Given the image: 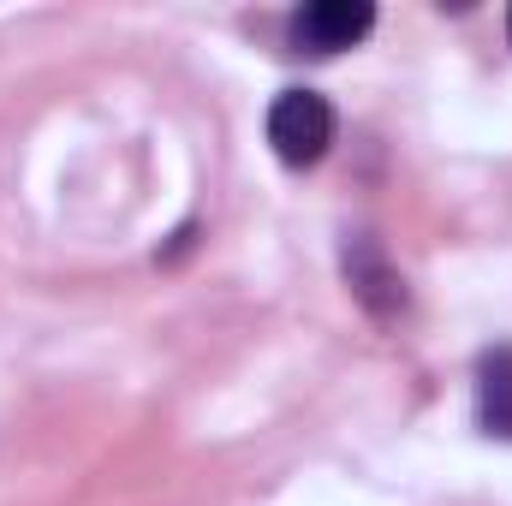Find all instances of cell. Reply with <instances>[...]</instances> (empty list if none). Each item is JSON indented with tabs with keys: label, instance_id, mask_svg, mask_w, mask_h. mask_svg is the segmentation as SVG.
Here are the masks:
<instances>
[{
	"label": "cell",
	"instance_id": "obj_1",
	"mask_svg": "<svg viewBox=\"0 0 512 506\" xmlns=\"http://www.w3.org/2000/svg\"><path fill=\"white\" fill-rule=\"evenodd\" d=\"M334 143V108L316 90H280L268 108V149L286 167H316Z\"/></svg>",
	"mask_w": 512,
	"mask_h": 506
},
{
	"label": "cell",
	"instance_id": "obj_2",
	"mask_svg": "<svg viewBox=\"0 0 512 506\" xmlns=\"http://www.w3.org/2000/svg\"><path fill=\"white\" fill-rule=\"evenodd\" d=\"M370 30H376L370 0H310L304 12H292V48L298 54H346Z\"/></svg>",
	"mask_w": 512,
	"mask_h": 506
},
{
	"label": "cell",
	"instance_id": "obj_3",
	"mask_svg": "<svg viewBox=\"0 0 512 506\" xmlns=\"http://www.w3.org/2000/svg\"><path fill=\"white\" fill-rule=\"evenodd\" d=\"M346 280H352V298L370 316H399L405 310V280H399V268L382 256L376 239H352L346 245Z\"/></svg>",
	"mask_w": 512,
	"mask_h": 506
},
{
	"label": "cell",
	"instance_id": "obj_4",
	"mask_svg": "<svg viewBox=\"0 0 512 506\" xmlns=\"http://www.w3.org/2000/svg\"><path fill=\"white\" fill-rule=\"evenodd\" d=\"M477 423L512 441V346L483 352V364H477Z\"/></svg>",
	"mask_w": 512,
	"mask_h": 506
},
{
	"label": "cell",
	"instance_id": "obj_5",
	"mask_svg": "<svg viewBox=\"0 0 512 506\" xmlns=\"http://www.w3.org/2000/svg\"><path fill=\"white\" fill-rule=\"evenodd\" d=\"M507 30H512V12H507Z\"/></svg>",
	"mask_w": 512,
	"mask_h": 506
}]
</instances>
